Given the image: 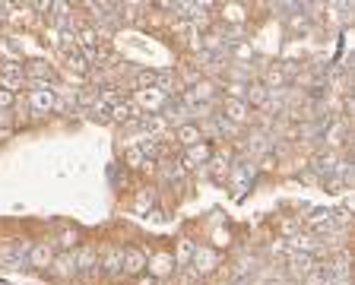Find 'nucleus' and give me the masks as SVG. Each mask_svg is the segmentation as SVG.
<instances>
[{"label":"nucleus","mask_w":355,"mask_h":285,"mask_svg":"<svg viewBox=\"0 0 355 285\" xmlns=\"http://www.w3.org/2000/svg\"><path fill=\"white\" fill-rule=\"evenodd\" d=\"M146 270L155 282H162V279H168L178 266H175V257H171L168 250H153V254H146Z\"/></svg>","instance_id":"obj_1"},{"label":"nucleus","mask_w":355,"mask_h":285,"mask_svg":"<svg viewBox=\"0 0 355 285\" xmlns=\"http://www.w3.org/2000/svg\"><path fill=\"white\" fill-rule=\"evenodd\" d=\"M54 257H58V250H54L51 241H35L32 244V250L26 254V264H29L32 270H38V273H48V266L54 264Z\"/></svg>","instance_id":"obj_2"},{"label":"nucleus","mask_w":355,"mask_h":285,"mask_svg":"<svg viewBox=\"0 0 355 285\" xmlns=\"http://www.w3.org/2000/svg\"><path fill=\"white\" fill-rule=\"evenodd\" d=\"M26 105H29L35 114H48V111L58 108V95H54V89H29Z\"/></svg>","instance_id":"obj_3"},{"label":"nucleus","mask_w":355,"mask_h":285,"mask_svg":"<svg viewBox=\"0 0 355 285\" xmlns=\"http://www.w3.org/2000/svg\"><path fill=\"white\" fill-rule=\"evenodd\" d=\"M191 264H193V273H197V276H207V273H213L216 266H219V254H216L209 244H197Z\"/></svg>","instance_id":"obj_4"},{"label":"nucleus","mask_w":355,"mask_h":285,"mask_svg":"<svg viewBox=\"0 0 355 285\" xmlns=\"http://www.w3.org/2000/svg\"><path fill=\"white\" fill-rule=\"evenodd\" d=\"M130 102L140 108V114H146V111H153V114H155L159 108H165V102H168V98H165L159 89H143V92H133Z\"/></svg>","instance_id":"obj_5"},{"label":"nucleus","mask_w":355,"mask_h":285,"mask_svg":"<svg viewBox=\"0 0 355 285\" xmlns=\"http://www.w3.org/2000/svg\"><path fill=\"white\" fill-rule=\"evenodd\" d=\"M121 273L124 276H143L146 273V250L140 248H124V264H121Z\"/></svg>","instance_id":"obj_6"},{"label":"nucleus","mask_w":355,"mask_h":285,"mask_svg":"<svg viewBox=\"0 0 355 285\" xmlns=\"http://www.w3.org/2000/svg\"><path fill=\"white\" fill-rule=\"evenodd\" d=\"M48 276L60 279V282H70V279L80 276V273H76V264H73V254H58L54 257V264L48 266Z\"/></svg>","instance_id":"obj_7"},{"label":"nucleus","mask_w":355,"mask_h":285,"mask_svg":"<svg viewBox=\"0 0 355 285\" xmlns=\"http://www.w3.org/2000/svg\"><path fill=\"white\" fill-rule=\"evenodd\" d=\"M108 117H111V124H127V127H133L137 121H140V108H137L130 98H124V102H118L114 108H108Z\"/></svg>","instance_id":"obj_8"},{"label":"nucleus","mask_w":355,"mask_h":285,"mask_svg":"<svg viewBox=\"0 0 355 285\" xmlns=\"http://www.w3.org/2000/svg\"><path fill=\"white\" fill-rule=\"evenodd\" d=\"M73 264L76 273H98V250L92 244H80L73 250Z\"/></svg>","instance_id":"obj_9"},{"label":"nucleus","mask_w":355,"mask_h":285,"mask_svg":"<svg viewBox=\"0 0 355 285\" xmlns=\"http://www.w3.org/2000/svg\"><path fill=\"white\" fill-rule=\"evenodd\" d=\"M121 264H124V248H108L98 254V273L105 276H121Z\"/></svg>","instance_id":"obj_10"},{"label":"nucleus","mask_w":355,"mask_h":285,"mask_svg":"<svg viewBox=\"0 0 355 285\" xmlns=\"http://www.w3.org/2000/svg\"><path fill=\"white\" fill-rule=\"evenodd\" d=\"M222 117L229 121V124H248L251 121V108L244 102H238V98H225V105H222Z\"/></svg>","instance_id":"obj_11"},{"label":"nucleus","mask_w":355,"mask_h":285,"mask_svg":"<svg viewBox=\"0 0 355 285\" xmlns=\"http://www.w3.org/2000/svg\"><path fill=\"white\" fill-rule=\"evenodd\" d=\"M209 159H213V146H209L207 139H203V143H197V146L184 149V162H181V165H187V169H197V165H207Z\"/></svg>","instance_id":"obj_12"},{"label":"nucleus","mask_w":355,"mask_h":285,"mask_svg":"<svg viewBox=\"0 0 355 285\" xmlns=\"http://www.w3.org/2000/svg\"><path fill=\"white\" fill-rule=\"evenodd\" d=\"M314 266H318V260H314L311 254H292L288 257V276L292 279H304Z\"/></svg>","instance_id":"obj_13"},{"label":"nucleus","mask_w":355,"mask_h":285,"mask_svg":"<svg viewBox=\"0 0 355 285\" xmlns=\"http://www.w3.org/2000/svg\"><path fill=\"white\" fill-rule=\"evenodd\" d=\"M175 139H178V146L191 149V146H197V143H203V130H200L197 124H178Z\"/></svg>","instance_id":"obj_14"},{"label":"nucleus","mask_w":355,"mask_h":285,"mask_svg":"<svg viewBox=\"0 0 355 285\" xmlns=\"http://www.w3.org/2000/svg\"><path fill=\"white\" fill-rule=\"evenodd\" d=\"M22 70H26V80H44V83H51V76H54V67L48 64V60H38V58H32L29 64H22Z\"/></svg>","instance_id":"obj_15"},{"label":"nucleus","mask_w":355,"mask_h":285,"mask_svg":"<svg viewBox=\"0 0 355 285\" xmlns=\"http://www.w3.org/2000/svg\"><path fill=\"white\" fill-rule=\"evenodd\" d=\"M96 95H98V105H105V108H114L118 102H124V98H127L124 89L114 86V83H108V86L96 89Z\"/></svg>","instance_id":"obj_16"},{"label":"nucleus","mask_w":355,"mask_h":285,"mask_svg":"<svg viewBox=\"0 0 355 285\" xmlns=\"http://www.w3.org/2000/svg\"><path fill=\"white\" fill-rule=\"evenodd\" d=\"M60 248V254H73L76 248H80V232L76 228H64V232L58 234V241H51Z\"/></svg>","instance_id":"obj_17"},{"label":"nucleus","mask_w":355,"mask_h":285,"mask_svg":"<svg viewBox=\"0 0 355 285\" xmlns=\"http://www.w3.org/2000/svg\"><path fill=\"white\" fill-rule=\"evenodd\" d=\"M193 248H197V244L193 241H187V238H181V241H178V248H175V266H191V260H193Z\"/></svg>","instance_id":"obj_18"},{"label":"nucleus","mask_w":355,"mask_h":285,"mask_svg":"<svg viewBox=\"0 0 355 285\" xmlns=\"http://www.w3.org/2000/svg\"><path fill=\"white\" fill-rule=\"evenodd\" d=\"M219 10H222V19L225 22H235V26H241V22H248V13H244V7L241 3H219Z\"/></svg>","instance_id":"obj_19"},{"label":"nucleus","mask_w":355,"mask_h":285,"mask_svg":"<svg viewBox=\"0 0 355 285\" xmlns=\"http://www.w3.org/2000/svg\"><path fill=\"white\" fill-rule=\"evenodd\" d=\"M266 98H270V89H266L263 83H254V86H248L244 105H266Z\"/></svg>","instance_id":"obj_20"},{"label":"nucleus","mask_w":355,"mask_h":285,"mask_svg":"<svg viewBox=\"0 0 355 285\" xmlns=\"http://www.w3.org/2000/svg\"><path fill=\"white\" fill-rule=\"evenodd\" d=\"M146 155H143V149L140 146H130V149H124V165L127 169H133V171H143V165H146Z\"/></svg>","instance_id":"obj_21"},{"label":"nucleus","mask_w":355,"mask_h":285,"mask_svg":"<svg viewBox=\"0 0 355 285\" xmlns=\"http://www.w3.org/2000/svg\"><path fill=\"white\" fill-rule=\"evenodd\" d=\"M155 80H159V70H140V74L133 76V86H137V92L155 89Z\"/></svg>","instance_id":"obj_22"},{"label":"nucleus","mask_w":355,"mask_h":285,"mask_svg":"<svg viewBox=\"0 0 355 285\" xmlns=\"http://www.w3.org/2000/svg\"><path fill=\"white\" fill-rule=\"evenodd\" d=\"M67 70H70V74H80V76H89V64L86 60H83V54L76 51V54H67Z\"/></svg>","instance_id":"obj_23"},{"label":"nucleus","mask_w":355,"mask_h":285,"mask_svg":"<svg viewBox=\"0 0 355 285\" xmlns=\"http://www.w3.org/2000/svg\"><path fill=\"white\" fill-rule=\"evenodd\" d=\"M153 203H155L153 190H140V193L133 197V209H137V212H149V209H153Z\"/></svg>","instance_id":"obj_24"},{"label":"nucleus","mask_w":355,"mask_h":285,"mask_svg":"<svg viewBox=\"0 0 355 285\" xmlns=\"http://www.w3.org/2000/svg\"><path fill=\"white\" fill-rule=\"evenodd\" d=\"M314 169H318L320 175H333V171H336V155H320Z\"/></svg>","instance_id":"obj_25"},{"label":"nucleus","mask_w":355,"mask_h":285,"mask_svg":"<svg viewBox=\"0 0 355 285\" xmlns=\"http://www.w3.org/2000/svg\"><path fill=\"white\" fill-rule=\"evenodd\" d=\"M229 244H232V232H229V228H216V232H213V250L216 248H229Z\"/></svg>","instance_id":"obj_26"},{"label":"nucleus","mask_w":355,"mask_h":285,"mask_svg":"<svg viewBox=\"0 0 355 285\" xmlns=\"http://www.w3.org/2000/svg\"><path fill=\"white\" fill-rule=\"evenodd\" d=\"M298 228H302V219H286V222L279 225V232H282V234H288V238H295Z\"/></svg>","instance_id":"obj_27"},{"label":"nucleus","mask_w":355,"mask_h":285,"mask_svg":"<svg viewBox=\"0 0 355 285\" xmlns=\"http://www.w3.org/2000/svg\"><path fill=\"white\" fill-rule=\"evenodd\" d=\"M76 102L80 105H89V108H92V105L98 102V95H96V89H83L80 95H76Z\"/></svg>","instance_id":"obj_28"},{"label":"nucleus","mask_w":355,"mask_h":285,"mask_svg":"<svg viewBox=\"0 0 355 285\" xmlns=\"http://www.w3.org/2000/svg\"><path fill=\"white\" fill-rule=\"evenodd\" d=\"M235 58L238 60H251L254 58V48H251V44H244V42H238L235 44Z\"/></svg>","instance_id":"obj_29"},{"label":"nucleus","mask_w":355,"mask_h":285,"mask_svg":"<svg viewBox=\"0 0 355 285\" xmlns=\"http://www.w3.org/2000/svg\"><path fill=\"white\" fill-rule=\"evenodd\" d=\"M92 117H96L98 124H111V117H108V108H105V105H92Z\"/></svg>","instance_id":"obj_30"},{"label":"nucleus","mask_w":355,"mask_h":285,"mask_svg":"<svg viewBox=\"0 0 355 285\" xmlns=\"http://www.w3.org/2000/svg\"><path fill=\"white\" fill-rule=\"evenodd\" d=\"M44 42L51 44V48H60V29L51 26V29H44Z\"/></svg>","instance_id":"obj_31"},{"label":"nucleus","mask_w":355,"mask_h":285,"mask_svg":"<svg viewBox=\"0 0 355 285\" xmlns=\"http://www.w3.org/2000/svg\"><path fill=\"white\" fill-rule=\"evenodd\" d=\"M13 105H16V95L0 89V111H13Z\"/></svg>","instance_id":"obj_32"},{"label":"nucleus","mask_w":355,"mask_h":285,"mask_svg":"<svg viewBox=\"0 0 355 285\" xmlns=\"http://www.w3.org/2000/svg\"><path fill=\"white\" fill-rule=\"evenodd\" d=\"M10 137H13V127H0V143H7Z\"/></svg>","instance_id":"obj_33"},{"label":"nucleus","mask_w":355,"mask_h":285,"mask_svg":"<svg viewBox=\"0 0 355 285\" xmlns=\"http://www.w3.org/2000/svg\"><path fill=\"white\" fill-rule=\"evenodd\" d=\"M133 285H162V282H155V279L149 276V279H137V282H133Z\"/></svg>","instance_id":"obj_34"}]
</instances>
